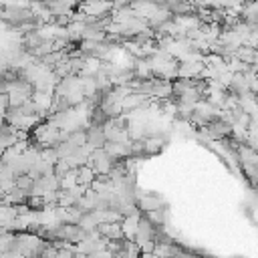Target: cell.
Here are the masks:
<instances>
[{"mask_svg":"<svg viewBox=\"0 0 258 258\" xmlns=\"http://www.w3.org/2000/svg\"><path fill=\"white\" fill-rule=\"evenodd\" d=\"M105 143H107L105 125H89L87 127V145L97 149V147H105Z\"/></svg>","mask_w":258,"mask_h":258,"instance_id":"cell-1","label":"cell"}]
</instances>
